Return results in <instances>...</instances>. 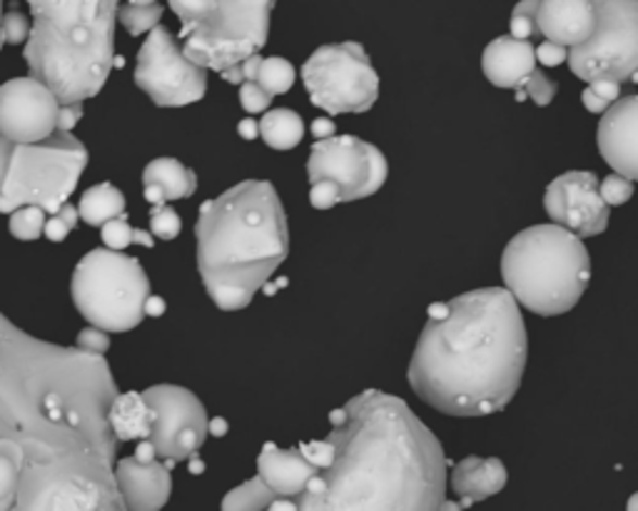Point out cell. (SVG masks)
I'll return each instance as SVG.
<instances>
[{
	"mask_svg": "<svg viewBox=\"0 0 638 511\" xmlns=\"http://www.w3.org/2000/svg\"><path fill=\"white\" fill-rule=\"evenodd\" d=\"M0 25H3V0H0ZM0 46H3V38H0Z\"/></svg>",
	"mask_w": 638,
	"mask_h": 511,
	"instance_id": "53",
	"label": "cell"
},
{
	"mask_svg": "<svg viewBox=\"0 0 638 511\" xmlns=\"http://www.w3.org/2000/svg\"><path fill=\"white\" fill-rule=\"evenodd\" d=\"M135 245H142V247H152L155 245V237H152L148 229H135Z\"/></svg>",
	"mask_w": 638,
	"mask_h": 511,
	"instance_id": "49",
	"label": "cell"
},
{
	"mask_svg": "<svg viewBox=\"0 0 638 511\" xmlns=\"http://www.w3.org/2000/svg\"><path fill=\"white\" fill-rule=\"evenodd\" d=\"M163 5L148 3V5H135L127 3L117 11V21L125 25V30L130 36H142V33H150L155 25H160V18H163Z\"/></svg>",
	"mask_w": 638,
	"mask_h": 511,
	"instance_id": "29",
	"label": "cell"
},
{
	"mask_svg": "<svg viewBox=\"0 0 638 511\" xmlns=\"http://www.w3.org/2000/svg\"><path fill=\"white\" fill-rule=\"evenodd\" d=\"M387 175V158L377 145L354 135H329L312 145L308 160L310 183L329 185L339 202H354L379 192Z\"/></svg>",
	"mask_w": 638,
	"mask_h": 511,
	"instance_id": "11",
	"label": "cell"
},
{
	"mask_svg": "<svg viewBox=\"0 0 638 511\" xmlns=\"http://www.w3.org/2000/svg\"><path fill=\"white\" fill-rule=\"evenodd\" d=\"M148 404L155 409L150 441L155 445L158 457L163 459H190L205 445L210 434V420L205 407L190 389L177 385H155L142 391Z\"/></svg>",
	"mask_w": 638,
	"mask_h": 511,
	"instance_id": "13",
	"label": "cell"
},
{
	"mask_svg": "<svg viewBox=\"0 0 638 511\" xmlns=\"http://www.w3.org/2000/svg\"><path fill=\"white\" fill-rule=\"evenodd\" d=\"M78 217H80V212L73 208V204H63L61 210L58 212H53V215H50V220L46 223V237L50 242H63L67 235L73 233L75 229V225H78Z\"/></svg>",
	"mask_w": 638,
	"mask_h": 511,
	"instance_id": "32",
	"label": "cell"
},
{
	"mask_svg": "<svg viewBox=\"0 0 638 511\" xmlns=\"http://www.w3.org/2000/svg\"><path fill=\"white\" fill-rule=\"evenodd\" d=\"M529 339L506 287H481L429 307L410 362L414 395L449 416H489L512 402Z\"/></svg>",
	"mask_w": 638,
	"mask_h": 511,
	"instance_id": "2",
	"label": "cell"
},
{
	"mask_svg": "<svg viewBox=\"0 0 638 511\" xmlns=\"http://www.w3.org/2000/svg\"><path fill=\"white\" fill-rule=\"evenodd\" d=\"M117 487H121L127 509L155 511L163 509L173 491L170 466L165 462H142L138 457H127L117 464Z\"/></svg>",
	"mask_w": 638,
	"mask_h": 511,
	"instance_id": "17",
	"label": "cell"
},
{
	"mask_svg": "<svg viewBox=\"0 0 638 511\" xmlns=\"http://www.w3.org/2000/svg\"><path fill=\"white\" fill-rule=\"evenodd\" d=\"M597 5L593 0H541L539 30L547 40L574 48L593 36Z\"/></svg>",
	"mask_w": 638,
	"mask_h": 511,
	"instance_id": "18",
	"label": "cell"
},
{
	"mask_svg": "<svg viewBox=\"0 0 638 511\" xmlns=\"http://www.w3.org/2000/svg\"><path fill=\"white\" fill-rule=\"evenodd\" d=\"M30 38L23 58L33 78L61 102L96 98L115 65V21L121 0H28Z\"/></svg>",
	"mask_w": 638,
	"mask_h": 511,
	"instance_id": "4",
	"label": "cell"
},
{
	"mask_svg": "<svg viewBox=\"0 0 638 511\" xmlns=\"http://www.w3.org/2000/svg\"><path fill=\"white\" fill-rule=\"evenodd\" d=\"M210 434H212V437H225V434H227V422L223 420V416H215V420L210 422Z\"/></svg>",
	"mask_w": 638,
	"mask_h": 511,
	"instance_id": "48",
	"label": "cell"
},
{
	"mask_svg": "<svg viewBox=\"0 0 638 511\" xmlns=\"http://www.w3.org/2000/svg\"><path fill=\"white\" fill-rule=\"evenodd\" d=\"M593 90L599 92V96L603 98V100H609V102H616L618 100V92H621V83L618 80H611V78H599V80H593V83H589Z\"/></svg>",
	"mask_w": 638,
	"mask_h": 511,
	"instance_id": "44",
	"label": "cell"
},
{
	"mask_svg": "<svg viewBox=\"0 0 638 511\" xmlns=\"http://www.w3.org/2000/svg\"><path fill=\"white\" fill-rule=\"evenodd\" d=\"M195 190H198V175H195V170L183 165L180 160L158 158L145 165L142 195L150 204L190 198Z\"/></svg>",
	"mask_w": 638,
	"mask_h": 511,
	"instance_id": "22",
	"label": "cell"
},
{
	"mask_svg": "<svg viewBox=\"0 0 638 511\" xmlns=\"http://www.w3.org/2000/svg\"><path fill=\"white\" fill-rule=\"evenodd\" d=\"M71 295L90 325L113 335L140 325L150 297V279L135 258H127L123 250L100 247L78 262Z\"/></svg>",
	"mask_w": 638,
	"mask_h": 511,
	"instance_id": "8",
	"label": "cell"
},
{
	"mask_svg": "<svg viewBox=\"0 0 638 511\" xmlns=\"http://www.w3.org/2000/svg\"><path fill=\"white\" fill-rule=\"evenodd\" d=\"M103 242L110 250H125V247L135 245V229L127 223L125 215L103 225Z\"/></svg>",
	"mask_w": 638,
	"mask_h": 511,
	"instance_id": "36",
	"label": "cell"
},
{
	"mask_svg": "<svg viewBox=\"0 0 638 511\" xmlns=\"http://www.w3.org/2000/svg\"><path fill=\"white\" fill-rule=\"evenodd\" d=\"M536 61L547 67H556L564 61H568V50L566 46H559L554 40H543L539 48H536Z\"/></svg>",
	"mask_w": 638,
	"mask_h": 511,
	"instance_id": "40",
	"label": "cell"
},
{
	"mask_svg": "<svg viewBox=\"0 0 638 511\" xmlns=\"http://www.w3.org/2000/svg\"><path fill=\"white\" fill-rule=\"evenodd\" d=\"M275 499L277 497L270 491L267 484L260 476H254V479L227 494L223 499V509H270Z\"/></svg>",
	"mask_w": 638,
	"mask_h": 511,
	"instance_id": "27",
	"label": "cell"
},
{
	"mask_svg": "<svg viewBox=\"0 0 638 511\" xmlns=\"http://www.w3.org/2000/svg\"><path fill=\"white\" fill-rule=\"evenodd\" d=\"M260 135L270 148L275 150H292L304 138V121L295 110L275 108L265 113L260 123Z\"/></svg>",
	"mask_w": 638,
	"mask_h": 511,
	"instance_id": "25",
	"label": "cell"
},
{
	"mask_svg": "<svg viewBox=\"0 0 638 511\" xmlns=\"http://www.w3.org/2000/svg\"><path fill=\"white\" fill-rule=\"evenodd\" d=\"M190 472L192 474H202V472H205V464H202L200 459H192V462H190Z\"/></svg>",
	"mask_w": 638,
	"mask_h": 511,
	"instance_id": "50",
	"label": "cell"
},
{
	"mask_svg": "<svg viewBox=\"0 0 638 511\" xmlns=\"http://www.w3.org/2000/svg\"><path fill=\"white\" fill-rule=\"evenodd\" d=\"M539 3L541 0H522V3L514 5L512 21H509V28H512V36L518 40H534L541 36L539 30Z\"/></svg>",
	"mask_w": 638,
	"mask_h": 511,
	"instance_id": "30",
	"label": "cell"
},
{
	"mask_svg": "<svg viewBox=\"0 0 638 511\" xmlns=\"http://www.w3.org/2000/svg\"><path fill=\"white\" fill-rule=\"evenodd\" d=\"M628 509H631V511H636V509H638V494H634V497L628 499Z\"/></svg>",
	"mask_w": 638,
	"mask_h": 511,
	"instance_id": "51",
	"label": "cell"
},
{
	"mask_svg": "<svg viewBox=\"0 0 638 511\" xmlns=\"http://www.w3.org/2000/svg\"><path fill=\"white\" fill-rule=\"evenodd\" d=\"M543 208L554 223L578 237H597L609 227L611 208L601 198L599 177L589 170H568L551 180L543 195Z\"/></svg>",
	"mask_w": 638,
	"mask_h": 511,
	"instance_id": "15",
	"label": "cell"
},
{
	"mask_svg": "<svg viewBox=\"0 0 638 511\" xmlns=\"http://www.w3.org/2000/svg\"><path fill=\"white\" fill-rule=\"evenodd\" d=\"M302 80L314 105L329 115L367 113L379 98V75L360 42H329L302 65Z\"/></svg>",
	"mask_w": 638,
	"mask_h": 511,
	"instance_id": "9",
	"label": "cell"
},
{
	"mask_svg": "<svg viewBox=\"0 0 638 511\" xmlns=\"http://www.w3.org/2000/svg\"><path fill=\"white\" fill-rule=\"evenodd\" d=\"M300 451L310 459L314 466H317L320 472L327 470V466L335 462V445H331L329 439H325V441H304V445H300Z\"/></svg>",
	"mask_w": 638,
	"mask_h": 511,
	"instance_id": "38",
	"label": "cell"
},
{
	"mask_svg": "<svg viewBox=\"0 0 638 511\" xmlns=\"http://www.w3.org/2000/svg\"><path fill=\"white\" fill-rule=\"evenodd\" d=\"M85 165L88 150L71 130L28 145L0 135V212L40 204L53 215L75 192Z\"/></svg>",
	"mask_w": 638,
	"mask_h": 511,
	"instance_id": "6",
	"label": "cell"
},
{
	"mask_svg": "<svg viewBox=\"0 0 638 511\" xmlns=\"http://www.w3.org/2000/svg\"><path fill=\"white\" fill-rule=\"evenodd\" d=\"M78 347L85 349V352H96V354H105L110 349V332L100 329L96 325L85 327L78 335Z\"/></svg>",
	"mask_w": 638,
	"mask_h": 511,
	"instance_id": "39",
	"label": "cell"
},
{
	"mask_svg": "<svg viewBox=\"0 0 638 511\" xmlns=\"http://www.w3.org/2000/svg\"><path fill=\"white\" fill-rule=\"evenodd\" d=\"M481 71L497 88L522 90L526 78L536 71V48L529 40L499 36L484 48Z\"/></svg>",
	"mask_w": 638,
	"mask_h": 511,
	"instance_id": "20",
	"label": "cell"
},
{
	"mask_svg": "<svg viewBox=\"0 0 638 511\" xmlns=\"http://www.w3.org/2000/svg\"><path fill=\"white\" fill-rule=\"evenodd\" d=\"M501 277L518 304L541 317H556L584 297L591 258L581 237L564 225H534L509 240Z\"/></svg>",
	"mask_w": 638,
	"mask_h": 511,
	"instance_id": "5",
	"label": "cell"
},
{
	"mask_svg": "<svg viewBox=\"0 0 638 511\" xmlns=\"http://www.w3.org/2000/svg\"><path fill=\"white\" fill-rule=\"evenodd\" d=\"M581 102H584V108L589 110V113H597V115H603V113H606L609 105H611V102H609V100H603V98L599 96V92L591 88V85L581 92Z\"/></svg>",
	"mask_w": 638,
	"mask_h": 511,
	"instance_id": "43",
	"label": "cell"
},
{
	"mask_svg": "<svg viewBox=\"0 0 638 511\" xmlns=\"http://www.w3.org/2000/svg\"><path fill=\"white\" fill-rule=\"evenodd\" d=\"M522 90H526V96H529L536 105L547 108V105H551V100L556 98L559 85L554 80H549L541 71H534L529 78H526Z\"/></svg>",
	"mask_w": 638,
	"mask_h": 511,
	"instance_id": "35",
	"label": "cell"
},
{
	"mask_svg": "<svg viewBox=\"0 0 638 511\" xmlns=\"http://www.w3.org/2000/svg\"><path fill=\"white\" fill-rule=\"evenodd\" d=\"M46 223H48L46 208H40V204H25V208H18L13 212L8 229H11V235L18 237V240L33 242L46 235Z\"/></svg>",
	"mask_w": 638,
	"mask_h": 511,
	"instance_id": "26",
	"label": "cell"
},
{
	"mask_svg": "<svg viewBox=\"0 0 638 511\" xmlns=\"http://www.w3.org/2000/svg\"><path fill=\"white\" fill-rule=\"evenodd\" d=\"M63 102L38 78L0 85V135L13 142H40L58 130Z\"/></svg>",
	"mask_w": 638,
	"mask_h": 511,
	"instance_id": "14",
	"label": "cell"
},
{
	"mask_svg": "<svg viewBox=\"0 0 638 511\" xmlns=\"http://www.w3.org/2000/svg\"><path fill=\"white\" fill-rule=\"evenodd\" d=\"M272 98L275 96L262 88L258 80H248L240 85V102L248 113H262V110H267Z\"/></svg>",
	"mask_w": 638,
	"mask_h": 511,
	"instance_id": "37",
	"label": "cell"
},
{
	"mask_svg": "<svg viewBox=\"0 0 638 511\" xmlns=\"http://www.w3.org/2000/svg\"><path fill=\"white\" fill-rule=\"evenodd\" d=\"M593 36L568 50L576 78L593 83L611 78L626 83L638 75V0H593Z\"/></svg>",
	"mask_w": 638,
	"mask_h": 511,
	"instance_id": "10",
	"label": "cell"
},
{
	"mask_svg": "<svg viewBox=\"0 0 638 511\" xmlns=\"http://www.w3.org/2000/svg\"><path fill=\"white\" fill-rule=\"evenodd\" d=\"M125 3H135V5H148V3H155V0H125Z\"/></svg>",
	"mask_w": 638,
	"mask_h": 511,
	"instance_id": "52",
	"label": "cell"
},
{
	"mask_svg": "<svg viewBox=\"0 0 638 511\" xmlns=\"http://www.w3.org/2000/svg\"><path fill=\"white\" fill-rule=\"evenodd\" d=\"M150 229L160 240H175L183 229V220L167 204H152L150 210Z\"/></svg>",
	"mask_w": 638,
	"mask_h": 511,
	"instance_id": "31",
	"label": "cell"
},
{
	"mask_svg": "<svg viewBox=\"0 0 638 511\" xmlns=\"http://www.w3.org/2000/svg\"><path fill=\"white\" fill-rule=\"evenodd\" d=\"M320 470L297 449H279L277 445H265L258 457V476L267 484L275 497L297 499L308 489L312 476Z\"/></svg>",
	"mask_w": 638,
	"mask_h": 511,
	"instance_id": "19",
	"label": "cell"
},
{
	"mask_svg": "<svg viewBox=\"0 0 638 511\" xmlns=\"http://www.w3.org/2000/svg\"><path fill=\"white\" fill-rule=\"evenodd\" d=\"M135 85L160 108H183L205 98L208 67L187 58L173 33L155 25L138 53Z\"/></svg>",
	"mask_w": 638,
	"mask_h": 511,
	"instance_id": "12",
	"label": "cell"
},
{
	"mask_svg": "<svg viewBox=\"0 0 638 511\" xmlns=\"http://www.w3.org/2000/svg\"><path fill=\"white\" fill-rule=\"evenodd\" d=\"M83 117V105L80 102H63L61 108V121H58V130H73L78 121Z\"/></svg>",
	"mask_w": 638,
	"mask_h": 511,
	"instance_id": "42",
	"label": "cell"
},
{
	"mask_svg": "<svg viewBox=\"0 0 638 511\" xmlns=\"http://www.w3.org/2000/svg\"><path fill=\"white\" fill-rule=\"evenodd\" d=\"M506 466L501 459H481V457H466L454 466L452 472V489L462 507H472L476 501H484L495 497L506 487Z\"/></svg>",
	"mask_w": 638,
	"mask_h": 511,
	"instance_id": "21",
	"label": "cell"
},
{
	"mask_svg": "<svg viewBox=\"0 0 638 511\" xmlns=\"http://www.w3.org/2000/svg\"><path fill=\"white\" fill-rule=\"evenodd\" d=\"M601 198L606 200L609 208H621L634 198V180H628L624 175H609L601 180Z\"/></svg>",
	"mask_w": 638,
	"mask_h": 511,
	"instance_id": "33",
	"label": "cell"
},
{
	"mask_svg": "<svg viewBox=\"0 0 638 511\" xmlns=\"http://www.w3.org/2000/svg\"><path fill=\"white\" fill-rule=\"evenodd\" d=\"M310 202H312V208H317V210H329V208H335V204H339V198L329 185L314 183L312 190H310Z\"/></svg>",
	"mask_w": 638,
	"mask_h": 511,
	"instance_id": "41",
	"label": "cell"
},
{
	"mask_svg": "<svg viewBox=\"0 0 638 511\" xmlns=\"http://www.w3.org/2000/svg\"><path fill=\"white\" fill-rule=\"evenodd\" d=\"M312 135L314 138H329V135H335V123L329 121V117H317V121L312 123Z\"/></svg>",
	"mask_w": 638,
	"mask_h": 511,
	"instance_id": "45",
	"label": "cell"
},
{
	"mask_svg": "<svg viewBox=\"0 0 638 511\" xmlns=\"http://www.w3.org/2000/svg\"><path fill=\"white\" fill-rule=\"evenodd\" d=\"M198 267L220 310H245L289 254L283 202L265 180H245L198 215Z\"/></svg>",
	"mask_w": 638,
	"mask_h": 511,
	"instance_id": "3",
	"label": "cell"
},
{
	"mask_svg": "<svg viewBox=\"0 0 638 511\" xmlns=\"http://www.w3.org/2000/svg\"><path fill=\"white\" fill-rule=\"evenodd\" d=\"M180 18L185 55L223 73L265 48L275 0H167Z\"/></svg>",
	"mask_w": 638,
	"mask_h": 511,
	"instance_id": "7",
	"label": "cell"
},
{
	"mask_svg": "<svg viewBox=\"0 0 638 511\" xmlns=\"http://www.w3.org/2000/svg\"><path fill=\"white\" fill-rule=\"evenodd\" d=\"M254 80L267 92H272V96H283V92H289V88L295 85V67L285 58H265Z\"/></svg>",
	"mask_w": 638,
	"mask_h": 511,
	"instance_id": "28",
	"label": "cell"
},
{
	"mask_svg": "<svg viewBox=\"0 0 638 511\" xmlns=\"http://www.w3.org/2000/svg\"><path fill=\"white\" fill-rule=\"evenodd\" d=\"M110 424L117 439H150L152 424H155V409L148 404V399L135 391L121 395L110 407Z\"/></svg>",
	"mask_w": 638,
	"mask_h": 511,
	"instance_id": "23",
	"label": "cell"
},
{
	"mask_svg": "<svg viewBox=\"0 0 638 511\" xmlns=\"http://www.w3.org/2000/svg\"><path fill=\"white\" fill-rule=\"evenodd\" d=\"M597 142L614 173L638 183V96L611 102L601 115Z\"/></svg>",
	"mask_w": 638,
	"mask_h": 511,
	"instance_id": "16",
	"label": "cell"
},
{
	"mask_svg": "<svg viewBox=\"0 0 638 511\" xmlns=\"http://www.w3.org/2000/svg\"><path fill=\"white\" fill-rule=\"evenodd\" d=\"M80 220L92 227H103L110 220L125 215V195L115 185L100 183L83 192L78 204Z\"/></svg>",
	"mask_w": 638,
	"mask_h": 511,
	"instance_id": "24",
	"label": "cell"
},
{
	"mask_svg": "<svg viewBox=\"0 0 638 511\" xmlns=\"http://www.w3.org/2000/svg\"><path fill=\"white\" fill-rule=\"evenodd\" d=\"M237 133H240V138H245V140H254L260 135V123H254V121H242L240 125H237Z\"/></svg>",
	"mask_w": 638,
	"mask_h": 511,
	"instance_id": "47",
	"label": "cell"
},
{
	"mask_svg": "<svg viewBox=\"0 0 638 511\" xmlns=\"http://www.w3.org/2000/svg\"><path fill=\"white\" fill-rule=\"evenodd\" d=\"M329 422L335 462L312 476L297 509H445V451L404 399L362 391Z\"/></svg>",
	"mask_w": 638,
	"mask_h": 511,
	"instance_id": "1",
	"label": "cell"
},
{
	"mask_svg": "<svg viewBox=\"0 0 638 511\" xmlns=\"http://www.w3.org/2000/svg\"><path fill=\"white\" fill-rule=\"evenodd\" d=\"M165 310H167L165 300L158 295H150L148 302H145V314H150V317H163Z\"/></svg>",
	"mask_w": 638,
	"mask_h": 511,
	"instance_id": "46",
	"label": "cell"
},
{
	"mask_svg": "<svg viewBox=\"0 0 638 511\" xmlns=\"http://www.w3.org/2000/svg\"><path fill=\"white\" fill-rule=\"evenodd\" d=\"M30 21L28 15L21 11H11L3 15V25H0V38L3 42H11V46H21V42H28L30 38Z\"/></svg>",
	"mask_w": 638,
	"mask_h": 511,
	"instance_id": "34",
	"label": "cell"
}]
</instances>
